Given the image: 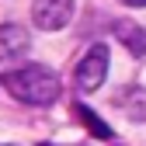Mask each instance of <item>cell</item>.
I'll list each match as a JSON object with an SVG mask.
<instances>
[{
  "mask_svg": "<svg viewBox=\"0 0 146 146\" xmlns=\"http://www.w3.org/2000/svg\"><path fill=\"white\" fill-rule=\"evenodd\" d=\"M122 4H129V7H146V0H122Z\"/></svg>",
  "mask_w": 146,
  "mask_h": 146,
  "instance_id": "cell-8",
  "label": "cell"
},
{
  "mask_svg": "<svg viewBox=\"0 0 146 146\" xmlns=\"http://www.w3.org/2000/svg\"><path fill=\"white\" fill-rule=\"evenodd\" d=\"M115 104H118L132 122H146V90H143V87H129V90H122V94L115 98Z\"/></svg>",
  "mask_w": 146,
  "mask_h": 146,
  "instance_id": "cell-5",
  "label": "cell"
},
{
  "mask_svg": "<svg viewBox=\"0 0 146 146\" xmlns=\"http://www.w3.org/2000/svg\"><path fill=\"white\" fill-rule=\"evenodd\" d=\"M104 73H108V45H90L87 56L77 63V87L84 90V94H90V90H98L104 84Z\"/></svg>",
  "mask_w": 146,
  "mask_h": 146,
  "instance_id": "cell-2",
  "label": "cell"
},
{
  "mask_svg": "<svg viewBox=\"0 0 146 146\" xmlns=\"http://www.w3.org/2000/svg\"><path fill=\"white\" fill-rule=\"evenodd\" d=\"M115 35L125 42V49H129L132 56H143V52H146V35H143V28L136 21H118L115 25Z\"/></svg>",
  "mask_w": 146,
  "mask_h": 146,
  "instance_id": "cell-6",
  "label": "cell"
},
{
  "mask_svg": "<svg viewBox=\"0 0 146 146\" xmlns=\"http://www.w3.org/2000/svg\"><path fill=\"white\" fill-rule=\"evenodd\" d=\"M73 115H77L84 125H87V132L94 136V139H111V129H108V125L90 111V108H84V104H73Z\"/></svg>",
  "mask_w": 146,
  "mask_h": 146,
  "instance_id": "cell-7",
  "label": "cell"
},
{
  "mask_svg": "<svg viewBox=\"0 0 146 146\" xmlns=\"http://www.w3.org/2000/svg\"><path fill=\"white\" fill-rule=\"evenodd\" d=\"M28 45H31V38H28V31L21 25H0V63L21 56Z\"/></svg>",
  "mask_w": 146,
  "mask_h": 146,
  "instance_id": "cell-4",
  "label": "cell"
},
{
  "mask_svg": "<svg viewBox=\"0 0 146 146\" xmlns=\"http://www.w3.org/2000/svg\"><path fill=\"white\" fill-rule=\"evenodd\" d=\"M4 87L17 101L35 104V108H49L52 101L59 98V90H63L59 77L49 66H38V63H28V66H17V70L4 73Z\"/></svg>",
  "mask_w": 146,
  "mask_h": 146,
  "instance_id": "cell-1",
  "label": "cell"
},
{
  "mask_svg": "<svg viewBox=\"0 0 146 146\" xmlns=\"http://www.w3.org/2000/svg\"><path fill=\"white\" fill-rule=\"evenodd\" d=\"M31 21L42 31H59L73 21V0H31Z\"/></svg>",
  "mask_w": 146,
  "mask_h": 146,
  "instance_id": "cell-3",
  "label": "cell"
}]
</instances>
